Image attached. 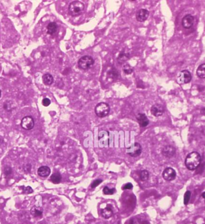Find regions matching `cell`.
Segmentation results:
<instances>
[{
    "instance_id": "6da1fadb",
    "label": "cell",
    "mask_w": 205,
    "mask_h": 224,
    "mask_svg": "<svg viewBox=\"0 0 205 224\" xmlns=\"http://www.w3.org/2000/svg\"><path fill=\"white\" fill-rule=\"evenodd\" d=\"M201 163V156L198 152L193 151L189 153L186 157L185 164L189 171H194L197 168Z\"/></svg>"
},
{
    "instance_id": "7a4b0ae2",
    "label": "cell",
    "mask_w": 205,
    "mask_h": 224,
    "mask_svg": "<svg viewBox=\"0 0 205 224\" xmlns=\"http://www.w3.org/2000/svg\"><path fill=\"white\" fill-rule=\"evenodd\" d=\"M85 9L84 4L78 1L71 3L69 6V12L72 16H76L82 13Z\"/></svg>"
},
{
    "instance_id": "3957f363",
    "label": "cell",
    "mask_w": 205,
    "mask_h": 224,
    "mask_svg": "<svg viewBox=\"0 0 205 224\" xmlns=\"http://www.w3.org/2000/svg\"><path fill=\"white\" fill-rule=\"evenodd\" d=\"M96 115L99 118H104L108 116L110 112V106L105 103H99L94 109Z\"/></svg>"
},
{
    "instance_id": "277c9868",
    "label": "cell",
    "mask_w": 205,
    "mask_h": 224,
    "mask_svg": "<svg viewBox=\"0 0 205 224\" xmlns=\"http://www.w3.org/2000/svg\"><path fill=\"white\" fill-rule=\"evenodd\" d=\"M94 63V59L90 55H84L81 57L78 61V67L82 70H87L93 67Z\"/></svg>"
},
{
    "instance_id": "5b68a950",
    "label": "cell",
    "mask_w": 205,
    "mask_h": 224,
    "mask_svg": "<svg viewBox=\"0 0 205 224\" xmlns=\"http://www.w3.org/2000/svg\"><path fill=\"white\" fill-rule=\"evenodd\" d=\"M192 76L191 72L188 70H183L177 74V82L179 85H185L191 81Z\"/></svg>"
},
{
    "instance_id": "8992f818",
    "label": "cell",
    "mask_w": 205,
    "mask_h": 224,
    "mask_svg": "<svg viewBox=\"0 0 205 224\" xmlns=\"http://www.w3.org/2000/svg\"><path fill=\"white\" fill-rule=\"evenodd\" d=\"M142 149L141 145L138 142H135L134 145L126 148V153L132 157H137L141 154Z\"/></svg>"
},
{
    "instance_id": "52a82bcc",
    "label": "cell",
    "mask_w": 205,
    "mask_h": 224,
    "mask_svg": "<svg viewBox=\"0 0 205 224\" xmlns=\"http://www.w3.org/2000/svg\"><path fill=\"white\" fill-rule=\"evenodd\" d=\"M176 175L177 174L176 171L170 167L165 168L162 172L163 178L167 181H171L175 180Z\"/></svg>"
},
{
    "instance_id": "ba28073f",
    "label": "cell",
    "mask_w": 205,
    "mask_h": 224,
    "mask_svg": "<svg viewBox=\"0 0 205 224\" xmlns=\"http://www.w3.org/2000/svg\"><path fill=\"white\" fill-rule=\"evenodd\" d=\"M21 126L26 130H30L33 129L34 126V121L33 118L30 116L23 118L21 121Z\"/></svg>"
},
{
    "instance_id": "9c48e42d",
    "label": "cell",
    "mask_w": 205,
    "mask_h": 224,
    "mask_svg": "<svg viewBox=\"0 0 205 224\" xmlns=\"http://www.w3.org/2000/svg\"><path fill=\"white\" fill-rule=\"evenodd\" d=\"M176 148L171 145H168L163 147L162 149V154L167 158H171L176 154Z\"/></svg>"
},
{
    "instance_id": "30bf717a",
    "label": "cell",
    "mask_w": 205,
    "mask_h": 224,
    "mask_svg": "<svg viewBox=\"0 0 205 224\" xmlns=\"http://www.w3.org/2000/svg\"><path fill=\"white\" fill-rule=\"evenodd\" d=\"M194 23V17L191 14H187L182 19V25L186 29L190 28Z\"/></svg>"
},
{
    "instance_id": "8fae6325",
    "label": "cell",
    "mask_w": 205,
    "mask_h": 224,
    "mask_svg": "<svg viewBox=\"0 0 205 224\" xmlns=\"http://www.w3.org/2000/svg\"><path fill=\"white\" fill-rule=\"evenodd\" d=\"M150 112L152 115H153L154 116L160 117L164 114L165 112V109L164 106H162L161 104H155L152 106Z\"/></svg>"
},
{
    "instance_id": "7c38bea8",
    "label": "cell",
    "mask_w": 205,
    "mask_h": 224,
    "mask_svg": "<svg viewBox=\"0 0 205 224\" xmlns=\"http://www.w3.org/2000/svg\"><path fill=\"white\" fill-rule=\"evenodd\" d=\"M149 16V12L147 9H140L136 13V19L138 22H143L146 21Z\"/></svg>"
},
{
    "instance_id": "4fadbf2b",
    "label": "cell",
    "mask_w": 205,
    "mask_h": 224,
    "mask_svg": "<svg viewBox=\"0 0 205 224\" xmlns=\"http://www.w3.org/2000/svg\"><path fill=\"white\" fill-rule=\"evenodd\" d=\"M136 118L141 127H146L149 124V120L144 113H138L136 116Z\"/></svg>"
},
{
    "instance_id": "5bb4252c",
    "label": "cell",
    "mask_w": 205,
    "mask_h": 224,
    "mask_svg": "<svg viewBox=\"0 0 205 224\" xmlns=\"http://www.w3.org/2000/svg\"><path fill=\"white\" fill-rule=\"evenodd\" d=\"M37 173L41 177H47L51 173V169L48 166H42L38 169Z\"/></svg>"
},
{
    "instance_id": "9a60e30c",
    "label": "cell",
    "mask_w": 205,
    "mask_h": 224,
    "mask_svg": "<svg viewBox=\"0 0 205 224\" xmlns=\"http://www.w3.org/2000/svg\"><path fill=\"white\" fill-rule=\"evenodd\" d=\"M101 215L105 219H109L113 215V211L111 208L108 205L104 208L102 209Z\"/></svg>"
},
{
    "instance_id": "2e32d148",
    "label": "cell",
    "mask_w": 205,
    "mask_h": 224,
    "mask_svg": "<svg viewBox=\"0 0 205 224\" xmlns=\"http://www.w3.org/2000/svg\"><path fill=\"white\" fill-rule=\"evenodd\" d=\"M43 208L39 206H34L30 210L31 214L34 217H39L43 214Z\"/></svg>"
},
{
    "instance_id": "e0dca14e",
    "label": "cell",
    "mask_w": 205,
    "mask_h": 224,
    "mask_svg": "<svg viewBox=\"0 0 205 224\" xmlns=\"http://www.w3.org/2000/svg\"><path fill=\"white\" fill-rule=\"evenodd\" d=\"M42 80L44 85H45L46 86H50L54 82V78L52 76V75L49 73H46L43 76Z\"/></svg>"
},
{
    "instance_id": "ac0fdd59",
    "label": "cell",
    "mask_w": 205,
    "mask_h": 224,
    "mask_svg": "<svg viewBox=\"0 0 205 224\" xmlns=\"http://www.w3.org/2000/svg\"><path fill=\"white\" fill-rule=\"evenodd\" d=\"M197 76L200 79H204L205 77V64L203 63L198 66L197 71Z\"/></svg>"
},
{
    "instance_id": "d6986e66",
    "label": "cell",
    "mask_w": 205,
    "mask_h": 224,
    "mask_svg": "<svg viewBox=\"0 0 205 224\" xmlns=\"http://www.w3.org/2000/svg\"><path fill=\"white\" fill-rule=\"evenodd\" d=\"M58 25L55 22H50L47 26V33L49 34H54L57 30Z\"/></svg>"
},
{
    "instance_id": "ffe728a7",
    "label": "cell",
    "mask_w": 205,
    "mask_h": 224,
    "mask_svg": "<svg viewBox=\"0 0 205 224\" xmlns=\"http://www.w3.org/2000/svg\"><path fill=\"white\" fill-rule=\"evenodd\" d=\"M3 107L5 110L10 112L13 110L15 109V104L12 101L10 100H7L4 103Z\"/></svg>"
},
{
    "instance_id": "44dd1931",
    "label": "cell",
    "mask_w": 205,
    "mask_h": 224,
    "mask_svg": "<svg viewBox=\"0 0 205 224\" xmlns=\"http://www.w3.org/2000/svg\"><path fill=\"white\" fill-rule=\"evenodd\" d=\"M129 58V55L128 53L127 52H122L118 58H117V61L119 63L122 64L124 62H125L126 61H127V60Z\"/></svg>"
},
{
    "instance_id": "7402d4cb",
    "label": "cell",
    "mask_w": 205,
    "mask_h": 224,
    "mask_svg": "<svg viewBox=\"0 0 205 224\" xmlns=\"http://www.w3.org/2000/svg\"><path fill=\"white\" fill-rule=\"evenodd\" d=\"M61 180V175L58 172L54 173L51 177V181L54 184H58Z\"/></svg>"
},
{
    "instance_id": "603a6c76",
    "label": "cell",
    "mask_w": 205,
    "mask_h": 224,
    "mask_svg": "<svg viewBox=\"0 0 205 224\" xmlns=\"http://www.w3.org/2000/svg\"><path fill=\"white\" fill-rule=\"evenodd\" d=\"M140 180L143 181H147L149 178V172L147 170L140 171L138 173Z\"/></svg>"
},
{
    "instance_id": "cb8c5ba5",
    "label": "cell",
    "mask_w": 205,
    "mask_h": 224,
    "mask_svg": "<svg viewBox=\"0 0 205 224\" xmlns=\"http://www.w3.org/2000/svg\"><path fill=\"white\" fill-rule=\"evenodd\" d=\"M123 70L126 74H131L134 71V69L129 64H126L123 66Z\"/></svg>"
},
{
    "instance_id": "d4e9b609",
    "label": "cell",
    "mask_w": 205,
    "mask_h": 224,
    "mask_svg": "<svg viewBox=\"0 0 205 224\" xmlns=\"http://www.w3.org/2000/svg\"><path fill=\"white\" fill-rule=\"evenodd\" d=\"M116 189H114V188L110 189V188H109L107 186H105L103 189V193H104V195H113L116 192Z\"/></svg>"
},
{
    "instance_id": "484cf974",
    "label": "cell",
    "mask_w": 205,
    "mask_h": 224,
    "mask_svg": "<svg viewBox=\"0 0 205 224\" xmlns=\"http://www.w3.org/2000/svg\"><path fill=\"white\" fill-rule=\"evenodd\" d=\"M191 192L189 190H187L185 194H184V197H183V203L185 205H187L189 201V199L191 198Z\"/></svg>"
},
{
    "instance_id": "4316f807",
    "label": "cell",
    "mask_w": 205,
    "mask_h": 224,
    "mask_svg": "<svg viewBox=\"0 0 205 224\" xmlns=\"http://www.w3.org/2000/svg\"><path fill=\"white\" fill-rule=\"evenodd\" d=\"M133 185L132 183H126L122 187V190H131L133 189Z\"/></svg>"
},
{
    "instance_id": "83f0119b",
    "label": "cell",
    "mask_w": 205,
    "mask_h": 224,
    "mask_svg": "<svg viewBox=\"0 0 205 224\" xmlns=\"http://www.w3.org/2000/svg\"><path fill=\"white\" fill-rule=\"evenodd\" d=\"M102 182V180L101 179H97V180H94L93 182H92V183L91 184V188H95L98 185H99Z\"/></svg>"
},
{
    "instance_id": "f1b7e54d",
    "label": "cell",
    "mask_w": 205,
    "mask_h": 224,
    "mask_svg": "<svg viewBox=\"0 0 205 224\" xmlns=\"http://www.w3.org/2000/svg\"><path fill=\"white\" fill-rule=\"evenodd\" d=\"M12 172V169L10 166H6L4 169V173L6 175H9L11 174Z\"/></svg>"
},
{
    "instance_id": "f546056e",
    "label": "cell",
    "mask_w": 205,
    "mask_h": 224,
    "mask_svg": "<svg viewBox=\"0 0 205 224\" xmlns=\"http://www.w3.org/2000/svg\"><path fill=\"white\" fill-rule=\"evenodd\" d=\"M42 104L45 107H48L51 104V100L49 98H45L42 100Z\"/></svg>"
},
{
    "instance_id": "4dcf8cb0",
    "label": "cell",
    "mask_w": 205,
    "mask_h": 224,
    "mask_svg": "<svg viewBox=\"0 0 205 224\" xmlns=\"http://www.w3.org/2000/svg\"><path fill=\"white\" fill-rule=\"evenodd\" d=\"M24 192L25 194H30V193H32L33 192V190L30 186H27V187H25L24 189Z\"/></svg>"
},
{
    "instance_id": "1f68e13d",
    "label": "cell",
    "mask_w": 205,
    "mask_h": 224,
    "mask_svg": "<svg viewBox=\"0 0 205 224\" xmlns=\"http://www.w3.org/2000/svg\"><path fill=\"white\" fill-rule=\"evenodd\" d=\"M2 141H3V137L0 136V143L2 142Z\"/></svg>"
},
{
    "instance_id": "d6a6232c",
    "label": "cell",
    "mask_w": 205,
    "mask_h": 224,
    "mask_svg": "<svg viewBox=\"0 0 205 224\" xmlns=\"http://www.w3.org/2000/svg\"><path fill=\"white\" fill-rule=\"evenodd\" d=\"M202 196H203V198H204V192L203 193V194H202Z\"/></svg>"
},
{
    "instance_id": "836d02e7",
    "label": "cell",
    "mask_w": 205,
    "mask_h": 224,
    "mask_svg": "<svg viewBox=\"0 0 205 224\" xmlns=\"http://www.w3.org/2000/svg\"><path fill=\"white\" fill-rule=\"evenodd\" d=\"M1 90H0V97H1Z\"/></svg>"
}]
</instances>
